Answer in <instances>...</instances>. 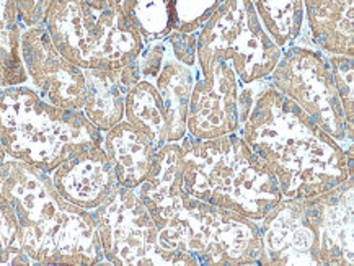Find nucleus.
I'll return each mask as SVG.
<instances>
[{"instance_id": "nucleus-1", "label": "nucleus", "mask_w": 354, "mask_h": 266, "mask_svg": "<svg viewBox=\"0 0 354 266\" xmlns=\"http://www.w3.org/2000/svg\"><path fill=\"white\" fill-rule=\"evenodd\" d=\"M237 134L283 198L317 196L353 177V147L343 149L266 79L240 85Z\"/></svg>"}, {"instance_id": "nucleus-2", "label": "nucleus", "mask_w": 354, "mask_h": 266, "mask_svg": "<svg viewBox=\"0 0 354 266\" xmlns=\"http://www.w3.org/2000/svg\"><path fill=\"white\" fill-rule=\"evenodd\" d=\"M0 193L12 201L20 224V247L35 265H106L90 211L64 200L49 173L7 159Z\"/></svg>"}, {"instance_id": "nucleus-3", "label": "nucleus", "mask_w": 354, "mask_h": 266, "mask_svg": "<svg viewBox=\"0 0 354 266\" xmlns=\"http://www.w3.org/2000/svg\"><path fill=\"white\" fill-rule=\"evenodd\" d=\"M180 146L183 189L189 196L255 222L283 200L273 173L237 133L214 139L186 134Z\"/></svg>"}, {"instance_id": "nucleus-4", "label": "nucleus", "mask_w": 354, "mask_h": 266, "mask_svg": "<svg viewBox=\"0 0 354 266\" xmlns=\"http://www.w3.org/2000/svg\"><path fill=\"white\" fill-rule=\"evenodd\" d=\"M103 133L82 110H66L30 85L0 88V142L8 159L51 173L69 157L102 146Z\"/></svg>"}, {"instance_id": "nucleus-5", "label": "nucleus", "mask_w": 354, "mask_h": 266, "mask_svg": "<svg viewBox=\"0 0 354 266\" xmlns=\"http://www.w3.org/2000/svg\"><path fill=\"white\" fill-rule=\"evenodd\" d=\"M153 222L165 249L193 255L199 266H260L258 222L189 196L185 189Z\"/></svg>"}, {"instance_id": "nucleus-6", "label": "nucleus", "mask_w": 354, "mask_h": 266, "mask_svg": "<svg viewBox=\"0 0 354 266\" xmlns=\"http://www.w3.org/2000/svg\"><path fill=\"white\" fill-rule=\"evenodd\" d=\"M44 26L57 51L84 70L128 66L145 44L120 3L100 8L85 0H54Z\"/></svg>"}, {"instance_id": "nucleus-7", "label": "nucleus", "mask_w": 354, "mask_h": 266, "mask_svg": "<svg viewBox=\"0 0 354 266\" xmlns=\"http://www.w3.org/2000/svg\"><path fill=\"white\" fill-rule=\"evenodd\" d=\"M281 54L283 49L268 36L250 0H224L196 31L199 72L212 62H225L240 85L268 79Z\"/></svg>"}, {"instance_id": "nucleus-8", "label": "nucleus", "mask_w": 354, "mask_h": 266, "mask_svg": "<svg viewBox=\"0 0 354 266\" xmlns=\"http://www.w3.org/2000/svg\"><path fill=\"white\" fill-rule=\"evenodd\" d=\"M92 218L106 265L199 266L193 255L162 245L157 225L136 189L118 184L92 211Z\"/></svg>"}, {"instance_id": "nucleus-9", "label": "nucleus", "mask_w": 354, "mask_h": 266, "mask_svg": "<svg viewBox=\"0 0 354 266\" xmlns=\"http://www.w3.org/2000/svg\"><path fill=\"white\" fill-rule=\"evenodd\" d=\"M266 80L343 149L353 147L337 85L324 51L302 44L283 49L278 64Z\"/></svg>"}, {"instance_id": "nucleus-10", "label": "nucleus", "mask_w": 354, "mask_h": 266, "mask_svg": "<svg viewBox=\"0 0 354 266\" xmlns=\"http://www.w3.org/2000/svg\"><path fill=\"white\" fill-rule=\"evenodd\" d=\"M140 79L153 84L167 116V142L186 136V116L194 82L199 74L196 33L174 30L167 38L145 43L138 59Z\"/></svg>"}, {"instance_id": "nucleus-11", "label": "nucleus", "mask_w": 354, "mask_h": 266, "mask_svg": "<svg viewBox=\"0 0 354 266\" xmlns=\"http://www.w3.org/2000/svg\"><path fill=\"white\" fill-rule=\"evenodd\" d=\"M20 54L28 75L26 85L43 100L66 110H82L85 102L84 69L57 51L44 23L21 30Z\"/></svg>"}, {"instance_id": "nucleus-12", "label": "nucleus", "mask_w": 354, "mask_h": 266, "mask_svg": "<svg viewBox=\"0 0 354 266\" xmlns=\"http://www.w3.org/2000/svg\"><path fill=\"white\" fill-rule=\"evenodd\" d=\"M240 82L232 67L212 62L198 74L186 116V134L214 139L239 131Z\"/></svg>"}, {"instance_id": "nucleus-13", "label": "nucleus", "mask_w": 354, "mask_h": 266, "mask_svg": "<svg viewBox=\"0 0 354 266\" xmlns=\"http://www.w3.org/2000/svg\"><path fill=\"white\" fill-rule=\"evenodd\" d=\"M260 266H320L304 198H283L258 222Z\"/></svg>"}, {"instance_id": "nucleus-14", "label": "nucleus", "mask_w": 354, "mask_h": 266, "mask_svg": "<svg viewBox=\"0 0 354 266\" xmlns=\"http://www.w3.org/2000/svg\"><path fill=\"white\" fill-rule=\"evenodd\" d=\"M317 237L320 266L354 265V182L349 177L320 195L304 198Z\"/></svg>"}, {"instance_id": "nucleus-15", "label": "nucleus", "mask_w": 354, "mask_h": 266, "mask_svg": "<svg viewBox=\"0 0 354 266\" xmlns=\"http://www.w3.org/2000/svg\"><path fill=\"white\" fill-rule=\"evenodd\" d=\"M49 177L59 195L90 213L118 187L115 170L102 146L90 147L69 157L59 164Z\"/></svg>"}, {"instance_id": "nucleus-16", "label": "nucleus", "mask_w": 354, "mask_h": 266, "mask_svg": "<svg viewBox=\"0 0 354 266\" xmlns=\"http://www.w3.org/2000/svg\"><path fill=\"white\" fill-rule=\"evenodd\" d=\"M85 102L82 111L102 133L124 120V103L131 87L140 79L138 64L131 62L118 69H87Z\"/></svg>"}, {"instance_id": "nucleus-17", "label": "nucleus", "mask_w": 354, "mask_h": 266, "mask_svg": "<svg viewBox=\"0 0 354 266\" xmlns=\"http://www.w3.org/2000/svg\"><path fill=\"white\" fill-rule=\"evenodd\" d=\"M102 147L115 170L118 184L136 189L151 173L157 149L128 121L103 133Z\"/></svg>"}, {"instance_id": "nucleus-18", "label": "nucleus", "mask_w": 354, "mask_h": 266, "mask_svg": "<svg viewBox=\"0 0 354 266\" xmlns=\"http://www.w3.org/2000/svg\"><path fill=\"white\" fill-rule=\"evenodd\" d=\"M304 6L317 48L354 56V0H304Z\"/></svg>"}, {"instance_id": "nucleus-19", "label": "nucleus", "mask_w": 354, "mask_h": 266, "mask_svg": "<svg viewBox=\"0 0 354 266\" xmlns=\"http://www.w3.org/2000/svg\"><path fill=\"white\" fill-rule=\"evenodd\" d=\"M260 23L281 49L292 44L314 46L307 26L304 0H250Z\"/></svg>"}, {"instance_id": "nucleus-20", "label": "nucleus", "mask_w": 354, "mask_h": 266, "mask_svg": "<svg viewBox=\"0 0 354 266\" xmlns=\"http://www.w3.org/2000/svg\"><path fill=\"white\" fill-rule=\"evenodd\" d=\"M124 121L140 131L156 149L167 144L165 110L151 80L139 79L131 87L124 103Z\"/></svg>"}, {"instance_id": "nucleus-21", "label": "nucleus", "mask_w": 354, "mask_h": 266, "mask_svg": "<svg viewBox=\"0 0 354 266\" xmlns=\"http://www.w3.org/2000/svg\"><path fill=\"white\" fill-rule=\"evenodd\" d=\"M21 30L17 0H0V88L28 84L20 54Z\"/></svg>"}, {"instance_id": "nucleus-22", "label": "nucleus", "mask_w": 354, "mask_h": 266, "mask_svg": "<svg viewBox=\"0 0 354 266\" xmlns=\"http://www.w3.org/2000/svg\"><path fill=\"white\" fill-rule=\"evenodd\" d=\"M120 7L144 43L167 38L174 31L170 0H121Z\"/></svg>"}, {"instance_id": "nucleus-23", "label": "nucleus", "mask_w": 354, "mask_h": 266, "mask_svg": "<svg viewBox=\"0 0 354 266\" xmlns=\"http://www.w3.org/2000/svg\"><path fill=\"white\" fill-rule=\"evenodd\" d=\"M333 74L337 92L346 118L348 136L353 139L354 131V56L348 54L324 53Z\"/></svg>"}, {"instance_id": "nucleus-24", "label": "nucleus", "mask_w": 354, "mask_h": 266, "mask_svg": "<svg viewBox=\"0 0 354 266\" xmlns=\"http://www.w3.org/2000/svg\"><path fill=\"white\" fill-rule=\"evenodd\" d=\"M222 3L224 0H170L174 30L196 33Z\"/></svg>"}, {"instance_id": "nucleus-25", "label": "nucleus", "mask_w": 354, "mask_h": 266, "mask_svg": "<svg viewBox=\"0 0 354 266\" xmlns=\"http://www.w3.org/2000/svg\"><path fill=\"white\" fill-rule=\"evenodd\" d=\"M20 247V224L12 201L0 193V249Z\"/></svg>"}, {"instance_id": "nucleus-26", "label": "nucleus", "mask_w": 354, "mask_h": 266, "mask_svg": "<svg viewBox=\"0 0 354 266\" xmlns=\"http://www.w3.org/2000/svg\"><path fill=\"white\" fill-rule=\"evenodd\" d=\"M54 0H17L20 21L26 26L43 25Z\"/></svg>"}, {"instance_id": "nucleus-27", "label": "nucleus", "mask_w": 354, "mask_h": 266, "mask_svg": "<svg viewBox=\"0 0 354 266\" xmlns=\"http://www.w3.org/2000/svg\"><path fill=\"white\" fill-rule=\"evenodd\" d=\"M28 255L21 247H10V249H0V266H33Z\"/></svg>"}, {"instance_id": "nucleus-28", "label": "nucleus", "mask_w": 354, "mask_h": 266, "mask_svg": "<svg viewBox=\"0 0 354 266\" xmlns=\"http://www.w3.org/2000/svg\"><path fill=\"white\" fill-rule=\"evenodd\" d=\"M85 2L92 3V6H95V7L105 8V7H113V6H118V3H120L121 0H85Z\"/></svg>"}, {"instance_id": "nucleus-29", "label": "nucleus", "mask_w": 354, "mask_h": 266, "mask_svg": "<svg viewBox=\"0 0 354 266\" xmlns=\"http://www.w3.org/2000/svg\"><path fill=\"white\" fill-rule=\"evenodd\" d=\"M7 159H8V157H7V152H6V149H3L2 142H0V167H2V164H3V162H6Z\"/></svg>"}]
</instances>
